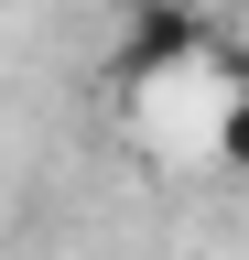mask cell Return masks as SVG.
I'll return each instance as SVG.
<instances>
[{"label":"cell","instance_id":"obj_1","mask_svg":"<svg viewBox=\"0 0 249 260\" xmlns=\"http://www.w3.org/2000/svg\"><path fill=\"white\" fill-rule=\"evenodd\" d=\"M206 54V11H184V0H152V11L130 22V76H152V65H195Z\"/></svg>","mask_w":249,"mask_h":260},{"label":"cell","instance_id":"obj_2","mask_svg":"<svg viewBox=\"0 0 249 260\" xmlns=\"http://www.w3.org/2000/svg\"><path fill=\"white\" fill-rule=\"evenodd\" d=\"M228 162H249V98H238V119H228Z\"/></svg>","mask_w":249,"mask_h":260},{"label":"cell","instance_id":"obj_3","mask_svg":"<svg viewBox=\"0 0 249 260\" xmlns=\"http://www.w3.org/2000/svg\"><path fill=\"white\" fill-rule=\"evenodd\" d=\"M184 11H206V0H184Z\"/></svg>","mask_w":249,"mask_h":260}]
</instances>
